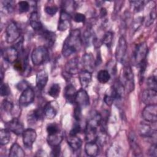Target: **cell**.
<instances>
[{
    "instance_id": "12",
    "label": "cell",
    "mask_w": 157,
    "mask_h": 157,
    "mask_svg": "<svg viewBox=\"0 0 157 157\" xmlns=\"http://www.w3.org/2000/svg\"><path fill=\"white\" fill-rule=\"evenodd\" d=\"M5 126L9 131L12 132L18 136L22 135L25 131L23 123L17 118H13L9 121L6 123Z\"/></svg>"
},
{
    "instance_id": "4",
    "label": "cell",
    "mask_w": 157,
    "mask_h": 157,
    "mask_svg": "<svg viewBox=\"0 0 157 157\" xmlns=\"http://www.w3.org/2000/svg\"><path fill=\"white\" fill-rule=\"evenodd\" d=\"M148 52V48L146 42H142L137 44L134 48L132 54V63L139 66L146 61Z\"/></svg>"
},
{
    "instance_id": "31",
    "label": "cell",
    "mask_w": 157,
    "mask_h": 157,
    "mask_svg": "<svg viewBox=\"0 0 157 157\" xmlns=\"http://www.w3.org/2000/svg\"><path fill=\"white\" fill-rule=\"evenodd\" d=\"M97 79L101 83H106L110 79V75L107 70H101L98 72Z\"/></svg>"
},
{
    "instance_id": "6",
    "label": "cell",
    "mask_w": 157,
    "mask_h": 157,
    "mask_svg": "<svg viewBox=\"0 0 157 157\" xmlns=\"http://www.w3.org/2000/svg\"><path fill=\"white\" fill-rule=\"evenodd\" d=\"M139 133L144 138L150 140L156 144V127L150 126L148 124L142 123L139 126Z\"/></svg>"
},
{
    "instance_id": "24",
    "label": "cell",
    "mask_w": 157,
    "mask_h": 157,
    "mask_svg": "<svg viewBox=\"0 0 157 157\" xmlns=\"http://www.w3.org/2000/svg\"><path fill=\"white\" fill-rule=\"evenodd\" d=\"M29 24L31 28L35 31H41L43 29V26L40 21L39 16L36 11L31 13L29 18Z\"/></svg>"
},
{
    "instance_id": "16",
    "label": "cell",
    "mask_w": 157,
    "mask_h": 157,
    "mask_svg": "<svg viewBox=\"0 0 157 157\" xmlns=\"http://www.w3.org/2000/svg\"><path fill=\"white\" fill-rule=\"evenodd\" d=\"M59 110V105L56 101L47 102L43 108L44 116L48 119H53L56 115Z\"/></svg>"
},
{
    "instance_id": "33",
    "label": "cell",
    "mask_w": 157,
    "mask_h": 157,
    "mask_svg": "<svg viewBox=\"0 0 157 157\" xmlns=\"http://www.w3.org/2000/svg\"><path fill=\"white\" fill-rule=\"evenodd\" d=\"M131 4V7L132 9V10L135 12H139L141 11L144 6H145V3L146 1H131L129 2Z\"/></svg>"
},
{
    "instance_id": "10",
    "label": "cell",
    "mask_w": 157,
    "mask_h": 157,
    "mask_svg": "<svg viewBox=\"0 0 157 157\" xmlns=\"http://www.w3.org/2000/svg\"><path fill=\"white\" fill-rule=\"evenodd\" d=\"M19 51L13 47H6L1 50L2 58L8 63L14 64L19 58Z\"/></svg>"
},
{
    "instance_id": "11",
    "label": "cell",
    "mask_w": 157,
    "mask_h": 157,
    "mask_svg": "<svg viewBox=\"0 0 157 157\" xmlns=\"http://www.w3.org/2000/svg\"><path fill=\"white\" fill-rule=\"evenodd\" d=\"M142 115L143 118L151 123H155L157 121V105H147L143 110Z\"/></svg>"
},
{
    "instance_id": "9",
    "label": "cell",
    "mask_w": 157,
    "mask_h": 157,
    "mask_svg": "<svg viewBox=\"0 0 157 157\" xmlns=\"http://www.w3.org/2000/svg\"><path fill=\"white\" fill-rule=\"evenodd\" d=\"M79 61L77 58H72L69 60L65 65L64 71L63 72V77L66 79H70L73 75L78 72Z\"/></svg>"
},
{
    "instance_id": "8",
    "label": "cell",
    "mask_w": 157,
    "mask_h": 157,
    "mask_svg": "<svg viewBox=\"0 0 157 157\" xmlns=\"http://www.w3.org/2000/svg\"><path fill=\"white\" fill-rule=\"evenodd\" d=\"M128 50L127 42L124 36H121L119 38L116 50H115V59L120 63H124L125 61Z\"/></svg>"
},
{
    "instance_id": "43",
    "label": "cell",
    "mask_w": 157,
    "mask_h": 157,
    "mask_svg": "<svg viewBox=\"0 0 157 157\" xmlns=\"http://www.w3.org/2000/svg\"><path fill=\"white\" fill-rule=\"evenodd\" d=\"M147 85L149 88L156 90V75H152L148 78L147 80Z\"/></svg>"
},
{
    "instance_id": "14",
    "label": "cell",
    "mask_w": 157,
    "mask_h": 157,
    "mask_svg": "<svg viewBox=\"0 0 157 157\" xmlns=\"http://www.w3.org/2000/svg\"><path fill=\"white\" fill-rule=\"evenodd\" d=\"M142 101L147 105H155L157 103V91L156 90L148 88L142 93Z\"/></svg>"
},
{
    "instance_id": "46",
    "label": "cell",
    "mask_w": 157,
    "mask_h": 157,
    "mask_svg": "<svg viewBox=\"0 0 157 157\" xmlns=\"http://www.w3.org/2000/svg\"><path fill=\"white\" fill-rule=\"evenodd\" d=\"M74 117L77 121H79L82 117V108L77 105L74 110Z\"/></svg>"
},
{
    "instance_id": "23",
    "label": "cell",
    "mask_w": 157,
    "mask_h": 157,
    "mask_svg": "<svg viewBox=\"0 0 157 157\" xmlns=\"http://www.w3.org/2000/svg\"><path fill=\"white\" fill-rule=\"evenodd\" d=\"M92 78L91 73L86 70H82L78 73V79L82 88H87Z\"/></svg>"
},
{
    "instance_id": "20",
    "label": "cell",
    "mask_w": 157,
    "mask_h": 157,
    "mask_svg": "<svg viewBox=\"0 0 157 157\" xmlns=\"http://www.w3.org/2000/svg\"><path fill=\"white\" fill-rule=\"evenodd\" d=\"M77 93V91L75 86L72 84H69L65 87L63 95L67 102L73 104L75 103Z\"/></svg>"
},
{
    "instance_id": "51",
    "label": "cell",
    "mask_w": 157,
    "mask_h": 157,
    "mask_svg": "<svg viewBox=\"0 0 157 157\" xmlns=\"http://www.w3.org/2000/svg\"><path fill=\"white\" fill-rule=\"evenodd\" d=\"M104 101L107 105H111L114 101V99L110 94H105L104 98Z\"/></svg>"
},
{
    "instance_id": "19",
    "label": "cell",
    "mask_w": 157,
    "mask_h": 157,
    "mask_svg": "<svg viewBox=\"0 0 157 157\" xmlns=\"http://www.w3.org/2000/svg\"><path fill=\"white\" fill-rule=\"evenodd\" d=\"M82 64L83 67L85 68L84 70L88 71L91 73L93 72L96 65V60L92 53H85L82 56Z\"/></svg>"
},
{
    "instance_id": "7",
    "label": "cell",
    "mask_w": 157,
    "mask_h": 157,
    "mask_svg": "<svg viewBox=\"0 0 157 157\" xmlns=\"http://www.w3.org/2000/svg\"><path fill=\"white\" fill-rule=\"evenodd\" d=\"M5 34L7 43H13L20 37V29L15 22L12 21L7 25L5 30Z\"/></svg>"
},
{
    "instance_id": "36",
    "label": "cell",
    "mask_w": 157,
    "mask_h": 157,
    "mask_svg": "<svg viewBox=\"0 0 157 157\" xmlns=\"http://www.w3.org/2000/svg\"><path fill=\"white\" fill-rule=\"evenodd\" d=\"M60 86L58 83H53L49 88L48 91V94L52 98H57L60 93Z\"/></svg>"
},
{
    "instance_id": "42",
    "label": "cell",
    "mask_w": 157,
    "mask_h": 157,
    "mask_svg": "<svg viewBox=\"0 0 157 157\" xmlns=\"http://www.w3.org/2000/svg\"><path fill=\"white\" fill-rule=\"evenodd\" d=\"M18 9L20 13H25L29 10V4L26 1H21L18 2Z\"/></svg>"
},
{
    "instance_id": "49",
    "label": "cell",
    "mask_w": 157,
    "mask_h": 157,
    "mask_svg": "<svg viewBox=\"0 0 157 157\" xmlns=\"http://www.w3.org/2000/svg\"><path fill=\"white\" fill-rule=\"evenodd\" d=\"M61 151L60 145L57 146L52 147V150L51 151V156H58Z\"/></svg>"
},
{
    "instance_id": "15",
    "label": "cell",
    "mask_w": 157,
    "mask_h": 157,
    "mask_svg": "<svg viewBox=\"0 0 157 157\" xmlns=\"http://www.w3.org/2000/svg\"><path fill=\"white\" fill-rule=\"evenodd\" d=\"M22 136L24 145L28 148H31L37 137L36 131L32 128L25 129L22 134Z\"/></svg>"
},
{
    "instance_id": "17",
    "label": "cell",
    "mask_w": 157,
    "mask_h": 157,
    "mask_svg": "<svg viewBox=\"0 0 157 157\" xmlns=\"http://www.w3.org/2000/svg\"><path fill=\"white\" fill-rule=\"evenodd\" d=\"M71 15L66 10L62 9L60 12L59 19L58 24V30L60 31H66L69 28L71 21Z\"/></svg>"
},
{
    "instance_id": "5",
    "label": "cell",
    "mask_w": 157,
    "mask_h": 157,
    "mask_svg": "<svg viewBox=\"0 0 157 157\" xmlns=\"http://www.w3.org/2000/svg\"><path fill=\"white\" fill-rule=\"evenodd\" d=\"M31 58L33 63L36 66H39L48 61L49 52L45 46H39L33 50Z\"/></svg>"
},
{
    "instance_id": "3",
    "label": "cell",
    "mask_w": 157,
    "mask_h": 157,
    "mask_svg": "<svg viewBox=\"0 0 157 157\" xmlns=\"http://www.w3.org/2000/svg\"><path fill=\"white\" fill-rule=\"evenodd\" d=\"M120 83L127 93L132 92L134 89V77L133 71L129 64L124 65L120 76Z\"/></svg>"
},
{
    "instance_id": "32",
    "label": "cell",
    "mask_w": 157,
    "mask_h": 157,
    "mask_svg": "<svg viewBox=\"0 0 157 157\" xmlns=\"http://www.w3.org/2000/svg\"><path fill=\"white\" fill-rule=\"evenodd\" d=\"M10 139V134L9 131L5 129H1L0 131V144L5 145L9 142Z\"/></svg>"
},
{
    "instance_id": "47",
    "label": "cell",
    "mask_w": 157,
    "mask_h": 157,
    "mask_svg": "<svg viewBox=\"0 0 157 157\" xmlns=\"http://www.w3.org/2000/svg\"><path fill=\"white\" fill-rule=\"evenodd\" d=\"M73 19L77 23H83L85 21L86 17L84 14L81 13H76L74 14Z\"/></svg>"
},
{
    "instance_id": "34",
    "label": "cell",
    "mask_w": 157,
    "mask_h": 157,
    "mask_svg": "<svg viewBox=\"0 0 157 157\" xmlns=\"http://www.w3.org/2000/svg\"><path fill=\"white\" fill-rule=\"evenodd\" d=\"M15 2L14 1H2V9L6 13H11L15 8Z\"/></svg>"
},
{
    "instance_id": "41",
    "label": "cell",
    "mask_w": 157,
    "mask_h": 157,
    "mask_svg": "<svg viewBox=\"0 0 157 157\" xmlns=\"http://www.w3.org/2000/svg\"><path fill=\"white\" fill-rule=\"evenodd\" d=\"M2 107L4 111L12 113L13 109H14V105L9 101L7 100H4L2 102Z\"/></svg>"
},
{
    "instance_id": "53",
    "label": "cell",
    "mask_w": 157,
    "mask_h": 157,
    "mask_svg": "<svg viewBox=\"0 0 157 157\" xmlns=\"http://www.w3.org/2000/svg\"><path fill=\"white\" fill-rule=\"evenodd\" d=\"M107 15V10L105 8L102 7L100 10V16L101 18H104Z\"/></svg>"
},
{
    "instance_id": "25",
    "label": "cell",
    "mask_w": 157,
    "mask_h": 157,
    "mask_svg": "<svg viewBox=\"0 0 157 157\" xmlns=\"http://www.w3.org/2000/svg\"><path fill=\"white\" fill-rule=\"evenodd\" d=\"M85 153L89 156H96L99 153V145L96 142H87L85 145Z\"/></svg>"
},
{
    "instance_id": "27",
    "label": "cell",
    "mask_w": 157,
    "mask_h": 157,
    "mask_svg": "<svg viewBox=\"0 0 157 157\" xmlns=\"http://www.w3.org/2000/svg\"><path fill=\"white\" fill-rule=\"evenodd\" d=\"M41 31V36L42 38L47 42L48 47H52L54 44L56 40L55 34L51 31H48L46 29H42Z\"/></svg>"
},
{
    "instance_id": "21",
    "label": "cell",
    "mask_w": 157,
    "mask_h": 157,
    "mask_svg": "<svg viewBox=\"0 0 157 157\" xmlns=\"http://www.w3.org/2000/svg\"><path fill=\"white\" fill-rule=\"evenodd\" d=\"M48 74L44 70H41L37 72L36 78V86L39 90H42L46 86L48 82Z\"/></svg>"
},
{
    "instance_id": "48",
    "label": "cell",
    "mask_w": 157,
    "mask_h": 157,
    "mask_svg": "<svg viewBox=\"0 0 157 157\" xmlns=\"http://www.w3.org/2000/svg\"><path fill=\"white\" fill-rule=\"evenodd\" d=\"M81 131V126L78 122L74 123L72 129L70 131L69 135H77Z\"/></svg>"
},
{
    "instance_id": "40",
    "label": "cell",
    "mask_w": 157,
    "mask_h": 157,
    "mask_svg": "<svg viewBox=\"0 0 157 157\" xmlns=\"http://www.w3.org/2000/svg\"><path fill=\"white\" fill-rule=\"evenodd\" d=\"M144 18L143 17H139L134 20L132 23V31L134 32L138 30V29L140 28V26L143 23Z\"/></svg>"
},
{
    "instance_id": "35",
    "label": "cell",
    "mask_w": 157,
    "mask_h": 157,
    "mask_svg": "<svg viewBox=\"0 0 157 157\" xmlns=\"http://www.w3.org/2000/svg\"><path fill=\"white\" fill-rule=\"evenodd\" d=\"M43 115H44L43 109H41L39 108V109H37L33 110V113L31 114H30L29 118H30L31 120H32L33 122H34L36 121L40 120L42 118Z\"/></svg>"
},
{
    "instance_id": "2",
    "label": "cell",
    "mask_w": 157,
    "mask_h": 157,
    "mask_svg": "<svg viewBox=\"0 0 157 157\" xmlns=\"http://www.w3.org/2000/svg\"><path fill=\"white\" fill-rule=\"evenodd\" d=\"M102 116L97 113L90 118L85 128V137L87 142H96L98 136V128L99 126Z\"/></svg>"
},
{
    "instance_id": "28",
    "label": "cell",
    "mask_w": 157,
    "mask_h": 157,
    "mask_svg": "<svg viewBox=\"0 0 157 157\" xmlns=\"http://www.w3.org/2000/svg\"><path fill=\"white\" fill-rule=\"evenodd\" d=\"M9 156L12 157H23L25 156V153L22 148L17 143L15 142L11 146Z\"/></svg>"
},
{
    "instance_id": "22",
    "label": "cell",
    "mask_w": 157,
    "mask_h": 157,
    "mask_svg": "<svg viewBox=\"0 0 157 157\" xmlns=\"http://www.w3.org/2000/svg\"><path fill=\"white\" fill-rule=\"evenodd\" d=\"M128 140L130 147L133 151V153L136 156L141 155V149L137 142L136 134L133 132H130L128 135Z\"/></svg>"
},
{
    "instance_id": "50",
    "label": "cell",
    "mask_w": 157,
    "mask_h": 157,
    "mask_svg": "<svg viewBox=\"0 0 157 157\" xmlns=\"http://www.w3.org/2000/svg\"><path fill=\"white\" fill-rule=\"evenodd\" d=\"M148 155L151 156H156L157 155V149H156V144H153L152 145L148 150Z\"/></svg>"
},
{
    "instance_id": "30",
    "label": "cell",
    "mask_w": 157,
    "mask_h": 157,
    "mask_svg": "<svg viewBox=\"0 0 157 157\" xmlns=\"http://www.w3.org/2000/svg\"><path fill=\"white\" fill-rule=\"evenodd\" d=\"M95 37H96L94 36V33H93L91 28H88L85 31V32L83 34V37L82 38V42H83L85 44V45H88L91 44V42L93 43V39Z\"/></svg>"
},
{
    "instance_id": "26",
    "label": "cell",
    "mask_w": 157,
    "mask_h": 157,
    "mask_svg": "<svg viewBox=\"0 0 157 157\" xmlns=\"http://www.w3.org/2000/svg\"><path fill=\"white\" fill-rule=\"evenodd\" d=\"M67 142L73 151L78 150L82 145V140L77 135H69L67 139Z\"/></svg>"
},
{
    "instance_id": "45",
    "label": "cell",
    "mask_w": 157,
    "mask_h": 157,
    "mask_svg": "<svg viewBox=\"0 0 157 157\" xmlns=\"http://www.w3.org/2000/svg\"><path fill=\"white\" fill-rule=\"evenodd\" d=\"M156 18V7H154L150 13L148 19L147 20L146 26L151 25Z\"/></svg>"
},
{
    "instance_id": "1",
    "label": "cell",
    "mask_w": 157,
    "mask_h": 157,
    "mask_svg": "<svg viewBox=\"0 0 157 157\" xmlns=\"http://www.w3.org/2000/svg\"><path fill=\"white\" fill-rule=\"evenodd\" d=\"M82 44V40L80 30L75 29L71 31L63 43L62 48L63 56L67 58L78 52L81 48Z\"/></svg>"
},
{
    "instance_id": "37",
    "label": "cell",
    "mask_w": 157,
    "mask_h": 157,
    "mask_svg": "<svg viewBox=\"0 0 157 157\" xmlns=\"http://www.w3.org/2000/svg\"><path fill=\"white\" fill-rule=\"evenodd\" d=\"M113 38V33H112L111 31H107L104 34L102 39L101 40V42L105 44L108 47H110L112 43Z\"/></svg>"
},
{
    "instance_id": "44",
    "label": "cell",
    "mask_w": 157,
    "mask_h": 157,
    "mask_svg": "<svg viewBox=\"0 0 157 157\" xmlns=\"http://www.w3.org/2000/svg\"><path fill=\"white\" fill-rule=\"evenodd\" d=\"M1 96H6L10 94V89L9 85L7 83H1Z\"/></svg>"
},
{
    "instance_id": "39",
    "label": "cell",
    "mask_w": 157,
    "mask_h": 157,
    "mask_svg": "<svg viewBox=\"0 0 157 157\" xmlns=\"http://www.w3.org/2000/svg\"><path fill=\"white\" fill-rule=\"evenodd\" d=\"M58 7L55 4H49L45 7V12L49 15L53 16L58 12Z\"/></svg>"
},
{
    "instance_id": "52",
    "label": "cell",
    "mask_w": 157,
    "mask_h": 157,
    "mask_svg": "<svg viewBox=\"0 0 157 157\" xmlns=\"http://www.w3.org/2000/svg\"><path fill=\"white\" fill-rule=\"evenodd\" d=\"M29 86L26 83L25 81H21L20 83H18L17 85V87L19 90H23V91Z\"/></svg>"
},
{
    "instance_id": "29",
    "label": "cell",
    "mask_w": 157,
    "mask_h": 157,
    "mask_svg": "<svg viewBox=\"0 0 157 157\" xmlns=\"http://www.w3.org/2000/svg\"><path fill=\"white\" fill-rule=\"evenodd\" d=\"M63 136L60 133H58L53 135H48L47 140L49 145L52 147L54 146L59 145L63 140Z\"/></svg>"
},
{
    "instance_id": "13",
    "label": "cell",
    "mask_w": 157,
    "mask_h": 157,
    "mask_svg": "<svg viewBox=\"0 0 157 157\" xmlns=\"http://www.w3.org/2000/svg\"><path fill=\"white\" fill-rule=\"evenodd\" d=\"M34 91L33 88L29 86L25 90H23L22 93L21 94L18 100L19 105L21 106H27L31 104L34 101Z\"/></svg>"
},
{
    "instance_id": "38",
    "label": "cell",
    "mask_w": 157,
    "mask_h": 157,
    "mask_svg": "<svg viewBox=\"0 0 157 157\" xmlns=\"http://www.w3.org/2000/svg\"><path fill=\"white\" fill-rule=\"evenodd\" d=\"M59 128L56 123H50L47 126V132L48 135H53L59 133Z\"/></svg>"
},
{
    "instance_id": "18",
    "label": "cell",
    "mask_w": 157,
    "mask_h": 157,
    "mask_svg": "<svg viewBox=\"0 0 157 157\" xmlns=\"http://www.w3.org/2000/svg\"><path fill=\"white\" fill-rule=\"evenodd\" d=\"M75 103L77 105L79 106L82 109L87 107L90 104L89 95L83 88H81L77 91L75 99Z\"/></svg>"
}]
</instances>
